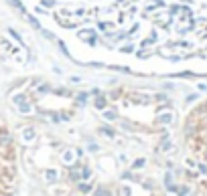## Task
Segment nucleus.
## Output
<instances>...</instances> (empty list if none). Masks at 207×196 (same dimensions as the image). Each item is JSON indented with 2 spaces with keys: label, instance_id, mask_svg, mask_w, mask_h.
I'll return each mask as SVG.
<instances>
[{
  "label": "nucleus",
  "instance_id": "20e7f679",
  "mask_svg": "<svg viewBox=\"0 0 207 196\" xmlns=\"http://www.w3.org/2000/svg\"><path fill=\"white\" fill-rule=\"evenodd\" d=\"M191 196H207V178H203V180L197 184V188L193 190Z\"/></svg>",
  "mask_w": 207,
  "mask_h": 196
},
{
  "label": "nucleus",
  "instance_id": "f03ea898",
  "mask_svg": "<svg viewBox=\"0 0 207 196\" xmlns=\"http://www.w3.org/2000/svg\"><path fill=\"white\" fill-rule=\"evenodd\" d=\"M181 134L189 160L207 174V99H201L189 109Z\"/></svg>",
  "mask_w": 207,
  "mask_h": 196
},
{
  "label": "nucleus",
  "instance_id": "7ed1b4c3",
  "mask_svg": "<svg viewBox=\"0 0 207 196\" xmlns=\"http://www.w3.org/2000/svg\"><path fill=\"white\" fill-rule=\"evenodd\" d=\"M12 192V162L6 138L0 129V196H10Z\"/></svg>",
  "mask_w": 207,
  "mask_h": 196
},
{
  "label": "nucleus",
  "instance_id": "f257e3e1",
  "mask_svg": "<svg viewBox=\"0 0 207 196\" xmlns=\"http://www.w3.org/2000/svg\"><path fill=\"white\" fill-rule=\"evenodd\" d=\"M67 43L167 73H207V0H21Z\"/></svg>",
  "mask_w": 207,
  "mask_h": 196
}]
</instances>
